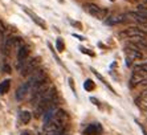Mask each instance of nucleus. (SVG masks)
<instances>
[{
    "instance_id": "f257e3e1",
    "label": "nucleus",
    "mask_w": 147,
    "mask_h": 135,
    "mask_svg": "<svg viewBox=\"0 0 147 135\" xmlns=\"http://www.w3.org/2000/svg\"><path fill=\"white\" fill-rule=\"evenodd\" d=\"M69 117L62 109H53L44 115V132L47 135H65Z\"/></svg>"
},
{
    "instance_id": "f03ea898",
    "label": "nucleus",
    "mask_w": 147,
    "mask_h": 135,
    "mask_svg": "<svg viewBox=\"0 0 147 135\" xmlns=\"http://www.w3.org/2000/svg\"><path fill=\"white\" fill-rule=\"evenodd\" d=\"M34 115L36 117H44L45 114L57 106V91L53 86H49L41 94L34 98Z\"/></svg>"
},
{
    "instance_id": "7ed1b4c3",
    "label": "nucleus",
    "mask_w": 147,
    "mask_h": 135,
    "mask_svg": "<svg viewBox=\"0 0 147 135\" xmlns=\"http://www.w3.org/2000/svg\"><path fill=\"white\" fill-rule=\"evenodd\" d=\"M84 9L89 15H92V16H94L96 19H98V20H105L107 16V11L105 9V8H101V7H98L97 4H93V3L84 4Z\"/></svg>"
},
{
    "instance_id": "20e7f679",
    "label": "nucleus",
    "mask_w": 147,
    "mask_h": 135,
    "mask_svg": "<svg viewBox=\"0 0 147 135\" xmlns=\"http://www.w3.org/2000/svg\"><path fill=\"white\" fill-rule=\"evenodd\" d=\"M146 32H144L143 29H140V28L138 27H130L127 28V29L122 30V32H119V37L121 38H135V37H144L146 38Z\"/></svg>"
},
{
    "instance_id": "39448f33",
    "label": "nucleus",
    "mask_w": 147,
    "mask_h": 135,
    "mask_svg": "<svg viewBox=\"0 0 147 135\" xmlns=\"http://www.w3.org/2000/svg\"><path fill=\"white\" fill-rule=\"evenodd\" d=\"M125 54H126V61H127V65L131 64V61H137L143 58V53L137 49L135 47H133L131 44H127L126 48H125Z\"/></svg>"
},
{
    "instance_id": "423d86ee",
    "label": "nucleus",
    "mask_w": 147,
    "mask_h": 135,
    "mask_svg": "<svg viewBox=\"0 0 147 135\" xmlns=\"http://www.w3.org/2000/svg\"><path fill=\"white\" fill-rule=\"evenodd\" d=\"M38 58L37 57H33V58H31V60H27L24 62V65L19 69V70L21 72V76L23 77H28L29 74H32L34 70H36V68H37V65H38Z\"/></svg>"
},
{
    "instance_id": "0eeeda50",
    "label": "nucleus",
    "mask_w": 147,
    "mask_h": 135,
    "mask_svg": "<svg viewBox=\"0 0 147 135\" xmlns=\"http://www.w3.org/2000/svg\"><path fill=\"white\" fill-rule=\"evenodd\" d=\"M138 85H147V73L134 70L133 76L130 78V86L131 88H135Z\"/></svg>"
},
{
    "instance_id": "6e6552de",
    "label": "nucleus",
    "mask_w": 147,
    "mask_h": 135,
    "mask_svg": "<svg viewBox=\"0 0 147 135\" xmlns=\"http://www.w3.org/2000/svg\"><path fill=\"white\" fill-rule=\"evenodd\" d=\"M28 53H29V51H28V48L25 47V45L19 47V49H17V56H16V68L17 69H20V68L24 65L25 61L28 60Z\"/></svg>"
},
{
    "instance_id": "1a4fd4ad",
    "label": "nucleus",
    "mask_w": 147,
    "mask_h": 135,
    "mask_svg": "<svg viewBox=\"0 0 147 135\" xmlns=\"http://www.w3.org/2000/svg\"><path fill=\"white\" fill-rule=\"evenodd\" d=\"M125 20L131 21V23H135V24H147V17L139 15L137 11L135 12H127V14H125Z\"/></svg>"
},
{
    "instance_id": "9d476101",
    "label": "nucleus",
    "mask_w": 147,
    "mask_h": 135,
    "mask_svg": "<svg viewBox=\"0 0 147 135\" xmlns=\"http://www.w3.org/2000/svg\"><path fill=\"white\" fill-rule=\"evenodd\" d=\"M129 44H131L133 47H135L137 49H139L140 52H147V40L144 37H135V38H130Z\"/></svg>"
},
{
    "instance_id": "9b49d317",
    "label": "nucleus",
    "mask_w": 147,
    "mask_h": 135,
    "mask_svg": "<svg viewBox=\"0 0 147 135\" xmlns=\"http://www.w3.org/2000/svg\"><path fill=\"white\" fill-rule=\"evenodd\" d=\"M31 93V86L27 84V82H24V84L21 85L20 88L16 90V99L17 101H23V99H25L27 98V95Z\"/></svg>"
},
{
    "instance_id": "f8f14e48",
    "label": "nucleus",
    "mask_w": 147,
    "mask_h": 135,
    "mask_svg": "<svg viewBox=\"0 0 147 135\" xmlns=\"http://www.w3.org/2000/svg\"><path fill=\"white\" fill-rule=\"evenodd\" d=\"M102 132H103V128L99 123H90L84 130V134L85 135H101Z\"/></svg>"
},
{
    "instance_id": "ddd939ff",
    "label": "nucleus",
    "mask_w": 147,
    "mask_h": 135,
    "mask_svg": "<svg viewBox=\"0 0 147 135\" xmlns=\"http://www.w3.org/2000/svg\"><path fill=\"white\" fill-rule=\"evenodd\" d=\"M125 15H111L109 19H105V23L107 25H118V24L125 23Z\"/></svg>"
},
{
    "instance_id": "4468645a",
    "label": "nucleus",
    "mask_w": 147,
    "mask_h": 135,
    "mask_svg": "<svg viewBox=\"0 0 147 135\" xmlns=\"http://www.w3.org/2000/svg\"><path fill=\"white\" fill-rule=\"evenodd\" d=\"M24 11H25V14H28V15H29V16L32 17V20H33L34 23L37 24L38 27H40V28H42V29H47V24H45V21L42 20V19H41L40 16H37V15H36V14H33L32 11L27 9V8H24Z\"/></svg>"
},
{
    "instance_id": "2eb2a0df",
    "label": "nucleus",
    "mask_w": 147,
    "mask_h": 135,
    "mask_svg": "<svg viewBox=\"0 0 147 135\" xmlns=\"http://www.w3.org/2000/svg\"><path fill=\"white\" fill-rule=\"evenodd\" d=\"M137 105L139 106L142 110H147V90L142 91L140 95L137 98Z\"/></svg>"
},
{
    "instance_id": "dca6fc26",
    "label": "nucleus",
    "mask_w": 147,
    "mask_h": 135,
    "mask_svg": "<svg viewBox=\"0 0 147 135\" xmlns=\"http://www.w3.org/2000/svg\"><path fill=\"white\" fill-rule=\"evenodd\" d=\"M19 118H20L21 123L28 125L29 121H31V118H32V114L29 111H27V110H23V111H20V114H19Z\"/></svg>"
},
{
    "instance_id": "f3484780",
    "label": "nucleus",
    "mask_w": 147,
    "mask_h": 135,
    "mask_svg": "<svg viewBox=\"0 0 147 135\" xmlns=\"http://www.w3.org/2000/svg\"><path fill=\"white\" fill-rule=\"evenodd\" d=\"M9 88H11V81L9 80H4V81L0 84V94H5V93H8Z\"/></svg>"
},
{
    "instance_id": "a211bd4d",
    "label": "nucleus",
    "mask_w": 147,
    "mask_h": 135,
    "mask_svg": "<svg viewBox=\"0 0 147 135\" xmlns=\"http://www.w3.org/2000/svg\"><path fill=\"white\" fill-rule=\"evenodd\" d=\"M56 48H57V51L60 52V53L65 51V44H64V40H62L61 37H58L57 40H56Z\"/></svg>"
},
{
    "instance_id": "6ab92c4d",
    "label": "nucleus",
    "mask_w": 147,
    "mask_h": 135,
    "mask_svg": "<svg viewBox=\"0 0 147 135\" xmlns=\"http://www.w3.org/2000/svg\"><path fill=\"white\" fill-rule=\"evenodd\" d=\"M94 88H96V85H94V82H93L92 80H86V81L84 82V89H85L86 91H92Z\"/></svg>"
},
{
    "instance_id": "aec40b11",
    "label": "nucleus",
    "mask_w": 147,
    "mask_h": 135,
    "mask_svg": "<svg viewBox=\"0 0 147 135\" xmlns=\"http://www.w3.org/2000/svg\"><path fill=\"white\" fill-rule=\"evenodd\" d=\"M134 70H135V72H144V73H147V62H143V64H139V65H135V66H134Z\"/></svg>"
},
{
    "instance_id": "412c9836",
    "label": "nucleus",
    "mask_w": 147,
    "mask_h": 135,
    "mask_svg": "<svg viewBox=\"0 0 147 135\" xmlns=\"http://www.w3.org/2000/svg\"><path fill=\"white\" fill-rule=\"evenodd\" d=\"M137 12H138L139 15H142V16L147 17V7H146V5H143V4H140V5H138Z\"/></svg>"
},
{
    "instance_id": "4be33fe9",
    "label": "nucleus",
    "mask_w": 147,
    "mask_h": 135,
    "mask_svg": "<svg viewBox=\"0 0 147 135\" xmlns=\"http://www.w3.org/2000/svg\"><path fill=\"white\" fill-rule=\"evenodd\" d=\"M69 23L72 24L73 27L78 28V29H82V25H81V23H78V21H74V20H72V19H69Z\"/></svg>"
},
{
    "instance_id": "5701e85b",
    "label": "nucleus",
    "mask_w": 147,
    "mask_h": 135,
    "mask_svg": "<svg viewBox=\"0 0 147 135\" xmlns=\"http://www.w3.org/2000/svg\"><path fill=\"white\" fill-rule=\"evenodd\" d=\"M80 51H81L82 53H85V54H89V56H94V53H93V52H89L86 48H80Z\"/></svg>"
},
{
    "instance_id": "b1692460",
    "label": "nucleus",
    "mask_w": 147,
    "mask_h": 135,
    "mask_svg": "<svg viewBox=\"0 0 147 135\" xmlns=\"http://www.w3.org/2000/svg\"><path fill=\"white\" fill-rule=\"evenodd\" d=\"M3 72H5V73H11L9 65H4V66H3Z\"/></svg>"
},
{
    "instance_id": "393cba45",
    "label": "nucleus",
    "mask_w": 147,
    "mask_h": 135,
    "mask_svg": "<svg viewBox=\"0 0 147 135\" xmlns=\"http://www.w3.org/2000/svg\"><path fill=\"white\" fill-rule=\"evenodd\" d=\"M138 125H139V127H140V130H142V132H143V135H147V131H146V130H144V127H143V126L140 125L139 122H138Z\"/></svg>"
},
{
    "instance_id": "a878e982",
    "label": "nucleus",
    "mask_w": 147,
    "mask_h": 135,
    "mask_svg": "<svg viewBox=\"0 0 147 135\" xmlns=\"http://www.w3.org/2000/svg\"><path fill=\"white\" fill-rule=\"evenodd\" d=\"M73 36H74V37H77V38H80V40H85V38H84V37H81V36H78V34H73Z\"/></svg>"
},
{
    "instance_id": "bb28decb",
    "label": "nucleus",
    "mask_w": 147,
    "mask_h": 135,
    "mask_svg": "<svg viewBox=\"0 0 147 135\" xmlns=\"http://www.w3.org/2000/svg\"><path fill=\"white\" fill-rule=\"evenodd\" d=\"M21 135H31V134H29V132H27V131H25V132H23V134H21Z\"/></svg>"
},
{
    "instance_id": "cd10ccee",
    "label": "nucleus",
    "mask_w": 147,
    "mask_h": 135,
    "mask_svg": "<svg viewBox=\"0 0 147 135\" xmlns=\"http://www.w3.org/2000/svg\"><path fill=\"white\" fill-rule=\"evenodd\" d=\"M37 135H47L45 132H40V134H37Z\"/></svg>"
},
{
    "instance_id": "c85d7f7f",
    "label": "nucleus",
    "mask_w": 147,
    "mask_h": 135,
    "mask_svg": "<svg viewBox=\"0 0 147 135\" xmlns=\"http://www.w3.org/2000/svg\"><path fill=\"white\" fill-rule=\"evenodd\" d=\"M109 1H115V0H109Z\"/></svg>"
}]
</instances>
